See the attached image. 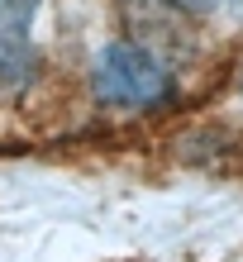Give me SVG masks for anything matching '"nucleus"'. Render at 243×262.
Returning <instances> with one entry per match:
<instances>
[{
	"label": "nucleus",
	"mask_w": 243,
	"mask_h": 262,
	"mask_svg": "<svg viewBox=\"0 0 243 262\" xmlns=\"http://www.w3.org/2000/svg\"><path fill=\"white\" fill-rule=\"evenodd\" d=\"M224 5H234V10H243V0H224Z\"/></svg>",
	"instance_id": "4"
},
{
	"label": "nucleus",
	"mask_w": 243,
	"mask_h": 262,
	"mask_svg": "<svg viewBox=\"0 0 243 262\" xmlns=\"http://www.w3.org/2000/svg\"><path fill=\"white\" fill-rule=\"evenodd\" d=\"M162 5H172V10H181V14H215L224 0H162Z\"/></svg>",
	"instance_id": "3"
},
{
	"label": "nucleus",
	"mask_w": 243,
	"mask_h": 262,
	"mask_svg": "<svg viewBox=\"0 0 243 262\" xmlns=\"http://www.w3.org/2000/svg\"><path fill=\"white\" fill-rule=\"evenodd\" d=\"M43 0H0V86L34 76V14Z\"/></svg>",
	"instance_id": "2"
},
{
	"label": "nucleus",
	"mask_w": 243,
	"mask_h": 262,
	"mask_svg": "<svg viewBox=\"0 0 243 262\" xmlns=\"http://www.w3.org/2000/svg\"><path fill=\"white\" fill-rule=\"evenodd\" d=\"M91 91H96L100 105H115V110H158V105L172 100V72H167L143 43H105L96 53V67H91Z\"/></svg>",
	"instance_id": "1"
}]
</instances>
